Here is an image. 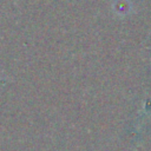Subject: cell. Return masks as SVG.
<instances>
[{
	"instance_id": "obj_1",
	"label": "cell",
	"mask_w": 151,
	"mask_h": 151,
	"mask_svg": "<svg viewBox=\"0 0 151 151\" xmlns=\"http://www.w3.org/2000/svg\"><path fill=\"white\" fill-rule=\"evenodd\" d=\"M113 8H114L117 14L126 15V14L130 13V11L132 8V5L129 0H116V2L113 5Z\"/></svg>"
}]
</instances>
